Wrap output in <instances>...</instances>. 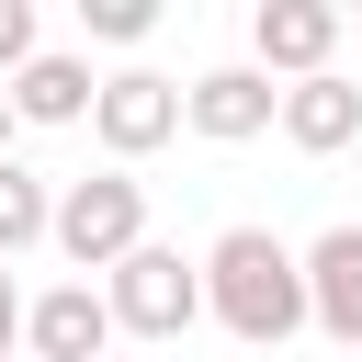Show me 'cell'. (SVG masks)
I'll list each match as a JSON object with an SVG mask.
<instances>
[{
  "instance_id": "obj_1",
  "label": "cell",
  "mask_w": 362,
  "mask_h": 362,
  "mask_svg": "<svg viewBox=\"0 0 362 362\" xmlns=\"http://www.w3.org/2000/svg\"><path fill=\"white\" fill-rule=\"evenodd\" d=\"M192 272H204V317H215L226 339L283 351V339L305 328V272H294V249H283L272 226H226Z\"/></svg>"
},
{
  "instance_id": "obj_2",
  "label": "cell",
  "mask_w": 362,
  "mask_h": 362,
  "mask_svg": "<svg viewBox=\"0 0 362 362\" xmlns=\"http://www.w3.org/2000/svg\"><path fill=\"white\" fill-rule=\"evenodd\" d=\"M102 317H113V339H181V328L204 317V272H192L181 249L136 238V249L113 260V283H102Z\"/></svg>"
},
{
  "instance_id": "obj_3",
  "label": "cell",
  "mask_w": 362,
  "mask_h": 362,
  "mask_svg": "<svg viewBox=\"0 0 362 362\" xmlns=\"http://www.w3.org/2000/svg\"><path fill=\"white\" fill-rule=\"evenodd\" d=\"M45 238L79 260V283H90V272H113V260L147 238V181H136V170H90V181H68V192H57V215H45Z\"/></svg>"
},
{
  "instance_id": "obj_4",
  "label": "cell",
  "mask_w": 362,
  "mask_h": 362,
  "mask_svg": "<svg viewBox=\"0 0 362 362\" xmlns=\"http://www.w3.org/2000/svg\"><path fill=\"white\" fill-rule=\"evenodd\" d=\"M90 136L113 147V170L147 158V147H170V136H181V79H158V68H113V79L90 90Z\"/></svg>"
},
{
  "instance_id": "obj_5",
  "label": "cell",
  "mask_w": 362,
  "mask_h": 362,
  "mask_svg": "<svg viewBox=\"0 0 362 362\" xmlns=\"http://www.w3.org/2000/svg\"><path fill=\"white\" fill-rule=\"evenodd\" d=\"M249 45H260V79H317L339 57V11L328 0H260L249 11Z\"/></svg>"
},
{
  "instance_id": "obj_6",
  "label": "cell",
  "mask_w": 362,
  "mask_h": 362,
  "mask_svg": "<svg viewBox=\"0 0 362 362\" xmlns=\"http://www.w3.org/2000/svg\"><path fill=\"white\" fill-rule=\"evenodd\" d=\"M272 102H283V90H272L260 68H204V79L181 90V124L215 136V147H249V136H272Z\"/></svg>"
},
{
  "instance_id": "obj_7",
  "label": "cell",
  "mask_w": 362,
  "mask_h": 362,
  "mask_svg": "<svg viewBox=\"0 0 362 362\" xmlns=\"http://www.w3.org/2000/svg\"><path fill=\"white\" fill-rule=\"evenodd\" d=\"M23 351L34 362H102L113 351V317H102V283H57L23 305Z\"/></svg>"
},
{
  "instance_id": "obj_8",
  "label": "cell",
  "mask_w": 362,
  "mask_h": 362,
  "mask_svg": "<svg viewBox=\"0 0 362 362\" xmlns=\"http://www.w3.org/2000/svg\"><path fill=\"white\" fill-rule=\"evenodd\" d=\"M294 272H305V317L362 351V226H328L317 249H294Z\"/></svg>"
},
{
  "instance_id": "obj_9",
  "label": "cell",
  "mask_w": 362,
  "mask_h": 362,
  "mask_svg": "<svg viewBox=\"0 0 362 362\" xmlns=\"http://www.w3.org/2000/svg\"><path fill=\"white\" fill-rule=\"evenodd\" d=\"M272 124L305 147V158H339L351 136H362V79H339V68H317V79H294L283 102H272Z\"/></svg>"
},
{
  "instance_id": "obj_10",
  "label": "cell",
  "mask_w": 362,
  "mask_h": 362,
  "mask_svg": "<svg viewBox=\"0 0 362 362\" xmlns=\"http://www.w3.org/2000/svg\"><path fill=\"white\" fill-rule=\"evenodd\" d=\"M90 90H102V79H90V57L34 45V57L11 68V90H0V102H11V124H90Z\"/></svg>"
},
{
  "instance_id": "obj_11",
  "label": "cell",
  "mask_w": 362,
  "mask_h": 362,
  "mask_svg": "<svg viewBox=\"0 0 362 362\" xmlns=\"http://www.w3.org/2000/svg\"><path fill=\"white\" fill-rule=\"evenodd\" d=\"M45 215H57V192L23 170V158H0V260H23V249H45Z\"/></svg>"
},
{
  "instance_id": "obj_12",
  "label": "cell",
  "mask_w": 362,
  "mask_h": 362,
  "mask_svg": "<svg viewBox=\"0 0 362 362\" xmlns=\"http://www.w3.org/2000/svg\"><path fill=\"white\" fill-rule=\"evenodd\" d=\"M158 23V0H79V34H102V45H136Z\"/></svg>"
},
{
  "instance_id": "obj_13",
  "label": "cell",
  "mask_w": 362,
  "mask_h": 362,
  "mask_svg": "<svg viewBox=\"0 0 362 362\" xmlns=\"http://www.w3.org/2000/svg\"><path fill=\"white\" fill-rule=\"evenodd\" d=\"M34 57V0H0V79Z\"/></svg>"
},
{
  "instance_id": "obj_14",
  "label": "cell",
  "mask_w": 362,
  "mask_h": 362,
  "mask_svg": "<svg viewBox=\"0 0 362 362\" xmlns=\"http://www.w3.org/2000/svg\"><path fill=\"white\" fill-rule=\"evenodd\" d=\"M23 351V294H11V260H0V362Z\"/></svg>"
},
{
  "instance_id": "obj_15",
  "label": "cell",
  "mask_w": 362,
  "mask_h": 362,
  "mask_svg": "<svg viewBox=\"0 0 362 362\" xmlns=\"http://www.w3.org/2000/svg\"><path fill=\"white\" fill-rule=\"evenodd\" d=\"M0 158H11V102H0Z\"/></svg>"
},
{
  "instance_id": "obj_16",
  "label": "cell",
  "mask_w": 362,
  "mask_h": 362,
  "mask_svg": "<svg viewBox=\"0 0 362 362\" xmlns=\"http://www.w3.org/2000/svg\"><path fill=\"white\" fill-rule=\"evenodd\" d=\"M102 362H124V351H102Z\"/></svg>"
}]
</instances>
